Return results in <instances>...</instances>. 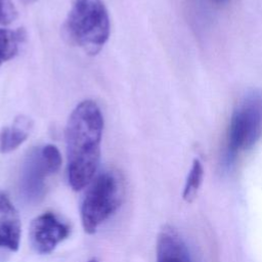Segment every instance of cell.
Listing matches in <instances>:
<instances>
[{"label":"cell","instance_id":"1","mask_svg":"<svg viewBox=\"0 0 262 262\" xmlns=\"http://www.w3.org/2000/svg\"><path fill=\"white\" fill-rule=\"evenodd\" d=\"M103 118L97 103L86 99L71 113L66 126L69 183L74 190L88 185L97 170Z\"/></svg>","mask_w":262,"mask_h":262},{"label":"cell","instance_id":"2","mask_svg":"<svg viewBox=\"0 0 262 262\" xmlns=\"http://www.w3.org/2000/svg\"><path fill=\"white\" fill-rule=\"evenodd\" d=\"M111 25L102 0H73L62 25L66 40L88 55H96L110 37Z\"/></svg>","mask_w":262,"mask_h":262},{"label":"cell","instance_id":"3","mask_svg":"<svg viewBox=\"0 0 262 262\" xmlns=\"http://www.w3.org/2000/svg\"><path fill=\"white\" fill-rule=\"evenodd\" d=\"M81 205L82 225L88 234L108 219L122 205L125 187L119 174L105 171L90 182Z\"/></svg>","mask_w":262,"mask_h":262},{"label":"cell","instance_id":"4","mask_svg":"<svg viewBox=\"0 0 262 262\" xmlns=\"http://www.w3.org/2000/svg\"><path fill=\"white\" fill-rule=\"evenodd\" d=\"M262 137V91L247 93L236 104L230 117L226 156L232 161L238 154L251 149Z\"/></svg>","mask_w":262,"mask_h":262},{"label":"cell","instance_id":"5","mask_svg":"<svg viewBox=\"0 0 262 262\" xmlns=\"http://www.w3.org/2000/svg\"><path fill=\"white\" fill-rule=\"evenodd\" d=\"M70 233V226L52 212L40 214L30 225L31 245L39 254L51 253Z\"/></svg>","mask_w":262,"mask_h":262},{"label":"cell","instance_id":"6","mask_svg":"<svg viewBox=\"0 0 262 262\" xmlns=\"http://www.w3.org/2000/svg\"><path fill=\"white\" fill-rule=\"evenodd\" d=\"M53 174L42 156L41 147L32 149L23 165L19 189L23 198L29 203L39 202L45 193V179Z\"/></svg>","mask_w":262,"mask_h":262},{"label":"cell","instance_id":"7","mask_svg":"<svg viewBox=\"0 0 262 262\" xmlns=\"http://www.w3.org/2000/svg\"><path fill=\"white\" fill-rule=\"evenodd\" d=\"M20 234L18 213L7 194L0 191V248L16 252L19 248Z\"/></svg>","mask_w":262,"mask_h":262},{"label":"cell","instance_id":"8","mask_svg":"<svg viewBox=\"0 0 262 262\" xmlns=\"http://www.w3.org/2000/svg\"><path fill=\"white\" fill-rule=\"evenodd\" d=\"M157 262H191L188 248L172 226H164L157 238Z\"/></svg>","mask_w":262,"mask_h":262},{"label":"cell","instance_id":"9","mask_svg":"<svg viewBox=\"0 0 262 262\" xmlns=\"http://www.w3.org/2000/svg\"><path fill=\"white\" fill-rule=\"evenodd\" d=\"M33 129L31 118L19 115L10 126H5L0 131V152L8 154L20 146L30 136Z\"/></svg>","mask_w":262,"mask_h":262},{"label":"cell","instance_id":"10","mask_svg":"<svg viewBox=\"0 0 262 262\" xmlns=\"http://www.w3.org/2000/svg\"><path fill=\"white\" fill-rule=\"evenodd\" d=\"M24 37L23 30L12 31L9 29H0V67L17 54L19 44Z\"/></svg>","mask_w":262,"mask_h":262},{"label":"cell","instance_id":"11","mask_svg":"<svg viewBox=\"0 0 262 262\" xmlns=\"http://www.w3.org/2000/svg\"><path fill=\"white\" fill-rule=\"evenodd\" d=\"M203 177H204V167L200 160L194 159L192 162L191 168L188 172V175L186 177V181L183 188L182 198L185 202L191 203L195 199L200 190V187L202 185Z\"/></svg>","mask_w":262,"mask_h":262},{"label":"cell","instance_id":"12","mask_svg":"<svg viewBox=\"0 0 262 262\" xmlns=\"http://www.w3.org/2000/svg\"><path fill=\"white\" fill-rule=\"evenodd\" d=\"M41 152L52 173L57 172L61 165V156L58 148L53 144H46L41 147Z\"/></svg>","mask_w":262,"mask_h":262},{"label":"cell","instance_id":"13","mask_svg":"<svg viewBox=\"0 0 262 262\" xmlns=\"http://www.w3.org/2000/svg\"><path fill=\"white\" fill-rule=\"evenodd\" d=\"M17 17V10L11 0H0V25L7 26Z\"/></svg>","mask_w":262,"mask_h":262},{"label":"cell","instance_id":"14","mask_svg":"<svg viewBox=\"0 0 262 262\" xmlns=\"http://www.w3.org/2000/svg\"><path fill=\"white\" fill-rule=\"evenodd\" d=\"M24 3H26V4H31V3H34V2H36L37 0H21Z\"/></svg>","mask_w":262,"mask_h":262},{"label":"cell","instance_id":"15","mask_svg":"<svg viewBox=\"0 0 262 262\" xmlns=\"http://www.w3.org/2000/svg\"><path fill=\"white\" fill-rule=\"evenodd\" d=\"M89 262H98V261H97V260H95V259H92V260H90Z\"/></svg>","mask_w":262,"mask_h":262},{"label":"cell","instance_id":"16","mask_svg":"<svg viewBox=\"0 0 262 262\" xmlns=\"http://www.w3.org/2000/svg\"><path fill=\"white\" fill-rule=\"evenodd\" d=\"M216 1H224V0H216Z\"/></svg>","mask_w":262,"mask_h":262}]
</instances>
